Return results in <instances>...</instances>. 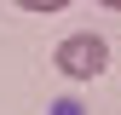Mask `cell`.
I'll use <instances>...</instances> for the list:
<instances>
[{
    "label": "cell",
    "instance_id": "3957f363",
    "mask_svg": "<svg viewBox=\"0 0 121 115\" xmlns=\"http://www.w3.org/2000/svg\"><path fill=\"white\" fill-rule=\"evenodd\" d=\"M98 6H110V12H121V0H98Z\"/></svg>",
    "mask_w": 121,
    "mask_h": 115
},
{
    "label": "cell",
    "instance_id": "7a4b0ae2",
    "mask_svg": "<svg viewBox=\"0 0 121 115\" xmlns=\"http://www.w3.org/2000/svg\"><path fill=\"white\" fill-rule=\"evenodd\" d=\"M12 6H23V12H64L69 0H12Z\"/></svg>",
    "mask_w": 121,
    "mask_h": 115
},
{
    "label": "cell",
    "instance_id": "6da1fadb",
    "mask_svg": "<svg viewBox=\"0 0 121 115\" xmlns=\"http://www.w3.org/2000/svg\"><path fill=\"white\" fill-rule=\"evenodd\" d=\"M52 63H58L64 81H92V75L110 69V40L104 35H69V40H58Z\"/></svg>",
    "mask_w": 121,
    "mask_h": 115
}]
</instances>
